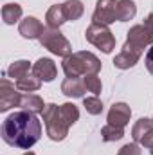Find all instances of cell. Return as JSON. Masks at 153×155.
<instances>
[{"instance_id": "obj_1", "label": "cell", "mask_w": 153, "mask_h": 155, "mask_svg": "<svg viewBox=\"0 0 153 155\" xmlns=\"http://www.w3.org/2000/svg\"><path fill=\"white\" fill-rule=\"evenodd\" d=\"M41 137V123L36 114L20 110L7 116L2 123V139L5 144L20 150L33 148Z\"/></svg>"}, {"instance_id": "obj_2", "label": "cell", "mask_w": 153, "mask_h": 155, "mask_svg": "<svg viewBox=\"0 0 153 155\" xmlns=\"http://www.w3.org/2000/svg\"><path fill=\"white\" fill-rule=\"evenodd\" d=\"M61 67L67 78H81L86 74H97L101 71V61L96 54L88 51H79L63 58Z\"/></svg>"}, {"instance_id": "obj_3", "label": "cell", "mask_w": 153, "mask_h": 155, "mask_svg": "<svg viewBox=\"0 0 153 155\" xmlns=\"http://www.w3.org/2000/svg\"><path fill=\"white\" fill-rule=\"evenodd\" d=\"M43 116V123H45V130H47V135L49 139L52 141H63L67 135H69V124L65 123V119L61 116V110L58 105L54 103H49L45 107V110L41 112Z\"/></svg>"}, {"instance_id": "obj_4", "label": "cell", "mask_w": 153, "mask_h": 155, "mask_svg": "<svg viewBox=\"0 0 153 155\" xmlns=\"http://www.w3.org/2000/svg\"><path fill=\"white\" fill-rule=\"evenodd\" d=\"M85 38H86L88 43H92L94 47L101 49L105 54H110L115 49V36L112 35V31L108 29V25L92 22L86 27V31H85Z\"/></svg>"}, {"instance_id": "obj_5", "label": "cell", "mask_w": 153, "mask_h": 155, "mask_svg": "<svg viewBox=\"0 0 153 155\" xmlns=\"http://www.w3.org/2000/svg\"><path fill=\"white\" fill-rule=\"evenodd\" d=\"M38 40H40V43H41L47 51H50V52H52V54H56V56L67 58V56H70V54H72L70 41H69V40L60 33V29L45 27V29H43V33H41V36H40Z\"/></svg>"}, {"instance_id": "obj_6", "label": "cell", "mask_w": 153, "mask_h": 155, "mask_svg": "<svg viewBox=\"0 0 153 155\" xmlns=\"http://www.w3.org/2000/svg\"><path fill=\"white\" fill-rule=\"evenodd\" d=\"M132 137L137 144L144 146L153 153V119L141 117L132 128Z\"/></svg>"}, {"instance_id": "obj_7", "label": "cell", "mask_w": 153, "mask_h": 155, "mask_svg": "<svg viewBox=\"0 0 153 155\" xmlns=\"http://www.w3.org/2000/svg\"><path fill=\"white\" fill-rule=\"evenodd\" d=\"M16 85L11 83L7 78H2L0 81V112H7L9 108L20 107L22 94L16 92Z\"/></svg>"}, {"instance_id": "obj_8", "label": "cell", "mask_w": 153, "mask_h": 155, "mask_svg": "<svg viewBox=\"0 0 153 155\" xmlns=\"http://www.w3.org/2000/svg\"><path fill=\"white\" fill-rule=\"evenodd\" d=\"M117 2L119 0H97L92 15V22L103 24V25L114 24L117 20Z\"/></svg>"}, {"instance_id": "obj_9", "label": "cell", "mask_w": 153, "mask_h": 155, "mask_svg": "<svg viewBox=\"0 0 153 155\" xmlns=\"http://www.w3.org/2000/svg\"><path fill=\"white\" fill-rule=\"evenodd\" d=\"M126 43H130L132 47H135V49H139V51L144 52V49L148 45H153V35L146 29L144 24H139V25H133L128 31Z\"/></svg>"}, {"instance_id": "obj_10", "label": "cell", "mask_w": 153, "mask_h": 155, "mask_svg": "<svg viewBox=\"0 0 153 155\" xmlns=\"http://www.w3.org/2000/svg\"><path fill=\"white\" fill-rule=\"evenodd\" d=\"M141 56H142V51H139V49H135V47H132L130 43L124 41L122 51L114 58V65L117 69H122V71L124 69H132L141 60Z\"/></svg>"}, {"instance_id": "obj_11", "label": "cell", "mask_w": 153, "mask_h": 155, "mask_svg": "<svg viewBox=\"0 0 153 155\" xmlns=\"http://www.w3.org/2000/svg\"><path fill=\"white\" fill-rule=\"evenodd\" d=\"M130 117H132V108L126 105V103H115L112 105L110 112H108V124L112 126H119V128H124L128 123H130Z\"/></svg>"}, {"instance_id": "obj_12", "label": "cell", "mask_w": 153, "mask_h": 155, "mask_svg": "<svg viewBox=\"0 0 153 155\" xmlns=\"http://www.w3.org/2000/svg\"><path fill=\"white\" fill-rule=\"evenodd\" d=\"M33 74L38 76L41 81H52L56 74H58V69H56V63L50 60V58H40L38 61L33 65Z\"/></svg>"}, {"instance_id": "obj_13", "label": "cell", "mask_w": 153, "mask_h": 155, "mask_svg": "<svg viewBox=\"0 0 153 155\" xmlns=\"http://www.w3.org/2000/svg\"><path fill=\"white\" fill-rule=\"evenodd\" d=\"M43 25H41V22H40L38 18H34V16H27V18H24L22 22H20V25H18V33L24 36V38L27 40H36L41 36V33H43Z\"/></svg>"}, {"instance_id": "obj_14", "label": "cell", "mask_w": 153, "mask_h": 155, "mask_svg": "<svg viewBox=\"0 0 153 155\" xmlns=\"http://www.w3.org/2000/svg\"><path fill=\"white\" fill-rule=\"evenodd\" d=\"M61 92H63L67 97H83L85 92H86L85 81H83L81 78H67V79L61 83Z\"/></svg>"}, {"instance_id": "obj_15", "label": "cell", "mask_w": 153, "mask_h": 155, "mask_svg": "<svg viewBox=\"0 0 153 155\" xmlns=\"http://www.w3.org/2000/svg\"><path fill=\"white\" fill-rule=\"evenodd\" d=\"M45 22H47V27H52V29H60V25H63V24L67 22L65 11H63V5H61V4L50 5V7L47 9V15H45Z\"/></svg>"}, {"instance_id": "obj_16", "label": "cell", "mask_w": 153, "mask_h": 155, "mask_svg": "<svg viewBox=\"0 0 153 155\" xmlns=\"http://www.w3.org/2000/svg\"><path fill=\"white\" fill-rule=\"evenodd\" d=\"M20 107L27 112H33V114H41L45 110L47 105H43V99L36 96V94H22V101H20Z\"/></svg>"}, {"instance_id": "obj_17", "label": "cell", "mask_w": 153, "mask_h": 155, "mask_svg": "<svg viewBox=\"0 0 153 155\" xmlns=\"http://www.w3.org/2000/svg\"><path fill=\"white\" fill-rule=\"evenodd\" d=\"M137 15V5L132 0H119L117 2V20L128 22Z\"/></svg>"}, {"instance_id": "obj_18", "label": "cell", "mask_w": 153, "mask_h": 155, "mask_svg": "<svg viewBox=\"0 0 153 155\" xmlns=\"http://www.w3.org/2000/svg\"><path fill=\"white\" fill-rule=\"evenodd\" d=\"M63 5V11H65V16H67V22H74V20H79L85 13V5L81 0H67Z\"/></svg>"}, {"instance_id": "obj_19", "label": "cell", "mask_w": 153, "mask_h": 155, "mask_svg": "<svg viewBox=\"0 0 153 155\" xmlns=\"http://www.w3.org/2000/svg\"><path fill=\"white\" fill-rule=\"evenodd\" d=\"M20 18H22V5L9 2V4H5V5L2 7V20H4V24L13 25V24L18 22Z\"/></svg>"}, {"instance_id": "obj_20", "label": "cell", "mask_w": 153, "mask_h": 155, "mask_svg": "<svg viewBox=\"0 0 153 155\" xmlns=\"http://www.w3.org/2000/svg\"><path fill=\"white\" fill-rule=\"evenodd\" d=\"M16 88L20 90V92H36L40 90V87H41V79L38 76H34V74H27L25 78H22V79H16Z\"/></svg>"}, {"instance_id": "obj_21", "label": "cell", "mask_w": 153, "mask_h": 155, "mask_svg": "<svg viewBox=\"0 0 153 155\" xmlns=\"http://www.w3.org/2000/svg\"><path fill=\"white\" fill-rule=\"evenodd\" d=\"M29 71H31V63L27 60H18V61H15V63L9 65L7 74H9V78L22 79V78H25L29 74Z\"/></svg>"}, {"instance_id": "obj_22", "label": "cell", "mask_w": 153, "mask_h": 155, "mask_svg": "<svg viewBox=\"0 0 153 155\" xmlns=\"http://www.w3.org/2000/svg\"><path fill=\"white\" fill-rule=\"evenodd\" d=\"M101 137L105 143H114L124 137V128H119V126H112V124H105L101 128Z\"/></svg>"}, {"instance_id": "obj_23", "label": "cell", "mask_w": 153, "mask_h": 155, "mask_svg": "<svg viewBox=\"0 0 153 155\" xmlns=\"http://www.w3.org/2000/svg\"><path fill=\"white\" fill-rule=\"evenodd\" d=\"M60 110H61V116L69 126H72L79 119V110L74 103H63V105H60Z\"/></svg>"}, {"instance_id": "obj_24", "label": "cell", "mask_w": 153, "mask_h": 155, "mask_svg": "<svg viewBox=\"0 0 153 155\" xmlns=\"http://www.w3.org/2000/svg\"><path fill=\"white\" fill-rule=\"evenodd\" d=\"M83 107L88 114L92 116H99L103 112V101L97 97V96H90V97H85L83 99Z\"/></svg>"}, {"instance_id": "obj_25", "label": "cell", "mask_w": 153, "mask_h": 155, "mask_svg": "<svg viewBox=\"0 0 153 155\" xmlns=\"http://www.w3.org/2000/svg\"><path fill=\"white\" fill-rule=\"evenodd\" d=\"M83 81H85V87H86L88 92H92L94 96H99L101 94L103 85H101V79L97 78V74H86V76L83 78Z\"/></svg>"}, {"instance_id": "obj_26", "label": "cell", "mask_w": 153, "mask_h": 155, "mask_svg": "<svg viewBox=\"0 0 153 155\" xmlns=\"http://www.w3.org/2000/svg\"><path fill=\"white\" fill-rule=\"evenodd\" d=\"M117 155H141V148H139V144H137V143L124 144V146L119 150V153H117Z\"/></svg>"}, {"instance_id": "obj_27", "label": "cell", "mask_w": 153, "mask_h": 155, "mask_svg": "<svg viewBox=\"0 0 153 155\" xmlns=\"http://www.w3.org/2000/svg\"><path fill=\"white\" fill-rule=\"evenodd\" d=\"M144 63H146V69H148V72L153 76V45L148 49V52H146V58H144Z\"/></svg>"}, {"instance_id": "obj_28", "label": "cell", "mask_w": 153, "mask_h": 155, "mask_svg": "<svg viewBox=\"0 0 153 155\" xmlns=\"http://www.w3.org/2000/svg\"><path fill=\"white\" fill-rule=\"evenodd\" d=\"M144 25H146V29L153 35V13H150V15L144 18Z\"/></svg>"}, {"instance_id": "obj_29", "label": "cell", "mask_w": 153, "mask_h": 155, "mask_svg": "<svg viewBox=\"0 0 153 155\" xmlns=\"http://www.w3.org/2000/svg\"><path fill=\"white\" fill-rule=\"evenodd\" d=\"M24 155H36V153H33V152H25Z\"/></svg>"}]
</instances>
